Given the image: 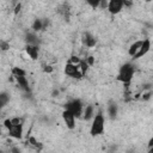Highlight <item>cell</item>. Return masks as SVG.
Returning <instances> with one entry per match:
<instances>
[{
	"instance_id": "cell-1",
	"label": "cell",
	"mask_w": 153,
	"mask_h": 153,
	"mask_svg": "<svg viewBox=\"0 0 153 153\" xmlns=\"http://www.w3.org/2000/svg\"><path fill=\"white\" fill-rule=\"evenodd\" d=\"M104 128H105V117L102 110H98L92 120L91 127H90V134L92 136H98L102 135L104 133Z\"/></svg>"
},
{
	"instance_id": "cell-2",
	"label": "cell",
	"mask_w": 153,
	"mask_h": 153,
	"mask_svg": "<svg viewBox=\"0 0 153 153\" xmlns=\"http://www.w3.org/2000/svg\"><path fill=\"white\" fill-rule=\"evenodd\" d=\"M134 72H135V68H134V65L130 63V62H126L123 63L121 67H120V71H118V75H117V80L121 81L122 84H124L126 86H128L134 76Z\"/></svg>"
},
{
	"instance_id": "cell-3",
	"label": "cell",
	"mask_w": 153,
	"mask_h": 153,
	"mask_svg": "<svg viewBox=\"0 0 153 153\" xmlns=\"http://www.w3.org/2000/svg\"><path fill=\"white\" fill-rule=\"evenodd\" d=\"M65 110L71 111L76 118H79V117H81V115L84 112V104L81 103L80 99H72V100L67 102Z\"/></svg>"
},
{
	"instance_id": "cell-4",
	"label": "cell",
	"mask_w": 153,
	"mask_h": 153,
	"mask_svg": "<svg viewBox=\"0 0 153 153\" xmlns=\"http://www.w3.org/2000/svg\"><path fill=\"white\" fill-rule=\"evenodd\" d=\"M65 74L68 75V76H71V78H73V79H81L84 76L82 73L80 72L79 66L72 65L69 62H67L66 66H65Z\"/></svg>"
},
{
	"instance_id": "cell-5",
	"label": "cell",
	"mask_w": 153,
	"mask_h": 153,
	"mask_svg": "<svg viewBox=\"0 0 153 153\" xmlns=\"http://www.w3.org/2000/svg\"><path fill=\"white\" fill-rule=\"evenodd\" d=\"M62 120H63V122H65V124H66V127L68 129L72 130V129L75 128V126H76V117L71 111L63 110L62 111Z\"/></svg>"
},
{
	"instance_id": "cell-6",
	"label": "cell",
	"mask_w": 153,
	"mask_h": 153,
	"mask_svg": "<svg viewBox=\"0 0 153 153\" xmlns=\"http://www.w3.org/2000/svg\"><path fill=\"white\" fill-rule=\"evenodd\" d=\"M81 43L86 48H93L97 44V38L88 31H84L81 33Z\"/></svg>"
},
{
	"instance_id": "cell-7",
	"label": "cell",
	"mask_w": 153,
	"mask_h": 153,
	"mask_svg": "<svg viewBox=\"0 0 153 153\" xmlns=\"http://www.w3.org/2000/svg\"><path fill=\"white\" fill-rule=\"evenodd\" d=\"M124 7V4L122 0H111L109 1V5H108V11L111 13V14H118Z\"/></svg>"
},
{
	"instance_id": "cell-8",
	"label": "cell",
	"mask_w": 153,
	"mask_h": 153,
	"mask_svg": "<svg viewBox=\"0 0 153 153\" xmlns=\"http://www.w3.org/2000/svg\"><path fill=\"white\" fill-rule=\"evenodd\" d=\"M149 50H151V41H149L148 38H146V39H143L142 45H141V48H140L139 53L134 56V60H139V59H141V57H142V56H145Z\"/></svg>"
},
{
	"instance_id": "cell-9",
	"label": "cell",
	"mask_w": 153,
	"mask_h": 153,
	"mask_svg": "<svg viewBox=\"0 0 153 153\" xmlns=\"http://www.w3.org/2000/svg\"><path fill=\"white\" fill-rule=\"evenodd\" d=\"M94 115H96V111H94V106H93L92 104H88V105H86V106L84 108L82 118H84L86 122H88V121L93 120Z\"/></svg>"
},
{
	"instance_id": "cell-10",
	"label": "cell",
	"mask_w": 153,
	"mask_h": 153,
	"mask_svg": "<svg viewBox=\"0 0 153 153\" xmlns=\"http://www.w3.org/2000/svg\"><path fill=\"white\" fill-rule=\"evenodd\" d=\"M25 42H26V44H29V45H39L38 36H37V33L33 32V31L26 32V35H25Z\"/></svg>"
},
{
	"instance_id": "cell-11",
	"label": "cell",
	"mask_w": 153,
	"mask_h": 153,
	"mask_svg": "<svg viewBox=\"0 0 153 153\" xmlns=\"http://www.w3.org/2000/svg\"><path fill=\"white\" fill-rule=\"evenodd\" d=\"M25 51H26V54L29 55V57L31 60H37L38 59V53H39V47L38 45H29V44H26Z\"/></svg>"
},
{
	"instance_id": "cell-12",
	"label": "cell",
	"mask_w": 153,
	"mask_h": 153,
	"mask_svg": "<svg viewBox=\"0 0 153 153\" xmlns=\"http://www.w3.org/2000/svg\"><path fill=\"white\" fill-rule=\"evenodd\" d=\"M14 79H16L18 86H19L24 92H26V93H30V92H31L30 86H29V81H27L26 76H14Z\"/></svg>"
},
{
	"instance_id": "cell-13",
	"label": "cell",
	"mask_w": 153,
	"mask_h": 153,
	"mask_svg": "<svg viewBox=\"0 0 153 153\" xmlns=\"http://www.w3.org/2000/svg\"><path fill=\"white\" fill-rule=\"evenodd\" d=\"M8 135L13 139L20 140L23 137V126H12V128L8 130Z\"/></svg>"
},
{
	"instance_id": "cell-14",
	"label": "cell",
	"mask_w": 153,
	"mask_h": 153,
	"mask_svg": "<svg viewBox=\"0 0 153 153\" xmlns=\"http://www.w3.org/2000/svg\"><path fill=\"white\" fill-rule=\"evenodd\" d=\"M106 111H108V115H109V117H110L111 120L116 118V116H117V114H118V105H117V103L114 102V100L109 102L108 108H106Z\"/></svg>"
},
{
	"instance_id": "cell-15",
	"label": "cell",
	"mask_w": 153,
	"mask_h": 153,
	"mask_svg": "<svg viewBox=\"0 0 153 153\" xmlns=\"http://www.w3.org/2000/svg\"><path fill=\"white\" fill-rule=\"evenodd\" d=\"M142 42H143V39H141V41H135V42L129 47V49H128L129 56H131V57L134 59V56L139 53V50H140V48H141V45H142Z\"/></svg>"
},
{
	"instance_id": "cell-16",
	"label": "cell",
	"mask_w": 153,
	"mask_h": 153,
	"mask_svg": "<svg viewBox=\"0 0 153 153\" xmlns=\"http://www.w3.org/2000/svg\"><path fill=\"white\" fill-rule=\"evenodd\" d=\"M31 29H32L33 32H38L41 30H44L43 29V19L42 18H35L33 22H32Z\"/></svg>"
},
{
	"instance_id": "cell-17",
	"label": "cell",
	"mask_w": 153,
	"mask_h": 153,
	"mask_svg": "<svg viewBox=\"0 0 153 153\" xmlns=\"http://www.w3.org/2000/svg\"><path fill=\"white\" fill-rule=\"evenodd\" d=\"M8 100H10V94H8L7 92L2 91V92L0 93V106L4 108V106L8 103Z\"/></svg>"
},
{
	"instance_id": "cell-18",
	"label": "cell",
	"mask_w": 153,
	"mask_h": 153,
	"mask_svg": "<svg viewBox=\"0 0 153 153\" xmlns=\"http://www.w3.org/2000/svg\"><path fill=\"white\" fill-rule=\"evenodd\" d=\"M11 72H12L13 78H14V76H25V75H26V72H25L23 68H20V67H13Z\"/></svg>"
},
{
	"instance_id": "cell-19",
	"label": "cell",
	"mask_w": 153,
	"mask_h": 153,
	"mask_svg": "<svg viewBox=\"0 0 153 153\" xmlns=\"http://www.w3.org/2000/svg\"><path fill=\"white\" fill-rule=\"evenodd\" d=\"M27 142H29L30 146L35 147L36 149H41V148H42L41 142H38V141L36 140V137H33V136H29V137H27Z\"/></svg>"
},
{
	"instance_id": "cell-20",
	"label": "cell",
	"mask_w": 153,
	"mask_h": 153,
	"mask_svg": "<svg viewBox=\"0 0 153 153\" xmlns=\"http://www.w3.org/2000/svg\"><path fill=\"white\" fill-rule=\"evenodd\" d=\"M88 65H87V62L85 61V60H82L81 62H80V65H79V68H80V72L82 73V75L85 76L86 75V73H87V71H88Z\"/></svg>"
},
{
	"instance_id": "cell-21",
	"label": "cell",
	"mask_w": 153,
	"mask_h": 153,
	"mask_svg": "<svg viewBox=\"0 0 153 153\" xmlns=\"http://www.w3.org/2000/svg\"><path fill=\"white\" fill-rule=\"evenodd\" d=\"M11 122H12V126H23L24 124V118L19 117V116H16V117L11 118Z\"/></svg>"
},
{
	"instance_id": "cell-22",
	"label": "cell",
	"mask_w": 153,
	"mask_h": 153,
	"mask_svg": "<svg viewBox=\"0 0 153 153\" xmlns=\"http://www.w3.org/2000/svg\"><path fill=\"white\" fill-rule=\"evenodd\" d=\"M82 61V59L81 57H79V56H76V55H72L71 57H69V63H72V65H75V66H79L80 65V62Z\"/></svg>"
},
{
	"instance_id": "cell-23",
	"label": "cell",
	"mask_w": 153,
	"mask_h": 153,
	"mask_svg": "<svg viewBox=\"0 0 153 153\" xmlns=\"http://www.w3.org/2000/svg\"><path fill=\"white\" fill-rule=\"evenodd\" d=\"M87 5H90L92 8H98L100 5V0H87Z\"/></svg>"
},
{
	"instance_id": "cell-24",
	"label": "cell",
	"mask_w": 153,
	"mask_h": 153,
	"mask_svg": "<svg viewBox=\"0 0 153 153\" xmlns=\"http://www.w3.org/2000/svg\"><path fill=\"white\" fill-rule=\"evenodd\" d=\"M0 48H1L2 51H6V50L10 49V43L6 42V41H4V39H1L0 41Z\"/></svg>"
},
{
	"instance_id": "cell-25",
	"label": "cell",
	"mask_w": 153,
	"mask_h": 153,
	"mask_svg": "<svg viewBox=\"0 0 153 153\" xmlns=\"http://www.w3.org/2000/svg\"><path fill=\"white\" fill-rule=\"evenodd\" d=\"M4 127H5L7 130H10V129L12 128V122H11V118H6V120L4 121Z\"/></svg>"
},
{
	"instance_id": "cell-26",
	"label": "cell",
	"mask_w": 153,
	"mask_h": 153,
	"mask_svg": "<svg viewBox=\"0 0 153 153\" xmlns=\"http://www.w3.org/2000/svg\"><path fill=\"white\" fill-rule=\"evenodd\" d=\"M20 10H22V4H20V2H16V6H14V8H13L14 14H18V13L20 12Z\"/></svg>"
},
{
	"instance_id": "cell-27",
	"label": "cell",
	"mask_w": 153,
	"mask_h": 153,
	"mask_svg": "<svg viewBox=\"0 0 153 153\" xmlns=\"http://www.w3.org/2000/svg\"><path fill=\"white\" fill-rule=\"evenodd\" d=\"M85 61L87 62V65H88V66H93V63H94V59H93V56H91V55H90V56H87V57L85 59Z\"/></svg>"
},
{
	"instance_id": "cell-28",
	"label": "cell",
	"mask_w": 153,
	"mask_h": 153,
	"mask_svg": "<svg viewBox=\"0 0 153 153\" xmlns=\"http://www.w3.org/2000/svg\"><path fill=\"white\" fill-rule=\"evenodd\" d=\"M10 153H22V149L17 146H13V147L10 148Z\"/></svg>"
},
{
	"instance_id": "cell-29",
	"label": "cell",
	"mask_w": 153,
	"mask_h": 153,
	"mask_svg": "<svg viewBox=\"0 0 153 153\" xmlns=\"http://www.w3.org/2000/svg\"><path fill=\"white\" fill-rule=\"evenodd\" d=\"M108 5H109V1H105V0H100V5H99V8H106L108 10Z\"/></svg>"
},
{
	"instance_id": "cell-30",
	"label": "cell",
	"mask_w": 153,
	"mask_h": 153,
	"mask_svg": "<svg viewBox=\"0 0 153 153\" xmlns=\"http://www.w3.org/2000/svg\"><path fill=\"white\" fill-rule=\"evenodd\" d=\"M43 71H44L45 73H51V72L54 71V68H53L51 66H49V65H45V66H43Z\"/></svg>"
},
{
	"instance_id": "cell-31",
	"label": "cell",
	"mask_w": 153,
	"mask_h": 153,
	"mask_svg": "<svg viewBox=\"0 0 153 153\" xmlns=\"http://www.w3.org/2000/svg\"><path fill=\"white\" fill-rule=\"evenodd\" d=\"M151 94H152V92H151V91L145 92V93L142 94V99H143V100H148V99L151 98Z\"/></svg>"
},
{
	"instance_id": "cell-32",
	"label": "cell",
	"mask_w": 153,
	"mask_h": 153,
	"mask_svg": "<svg viewBox=\"0 0 153 153\" xmlns=\"http://www.w3.org/2000/svg\"><path fill=\"white\" fill-rule=\"evenodd\" d=\"M60 94V91L57 90V88H55V90H53V92H51V96L53 97H57Z\"/></svg>"
},
{
	"instance_id": "cell-33",
	"label": "cell",
	"mask_w": 153,
	"mask_h": 153,
	"mask_svg": "<svg viewBox=\"0 0 153 153\" xmlns=\"http://www.w3.org/2000/svg\"><path fill=\"white\" fill-rule=\"evenodd\" d=\"M147 147H148V149L153 147V137H152V139H151V140L148 141V145H147Z\"/></svg>"
},
{
	"instance_id": "cell-34",
	"label": "cell",
	"mask_w": 153,
	"mask_h": 153,
	"mask_svg": "<svg viewBox=\"0 0 153 153\" xmlns=\"http://www.w3.org/2000/svg\"><path fill=\"white\" fill-rule=\"evenodd\" d=\"M148 153H153V147H152V148H149V149H148Z\"/></svg>"
}]
</instances>
